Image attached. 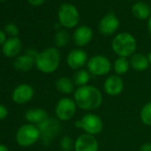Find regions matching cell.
Instances as JSON below:
<instances>
[{"label": "cell", "mask_w": 151, "mask_h": 151, "mask_svg": "<svg viewBox=\"0 0 151 151\" xmlns=\"http://www.w3.org/2000/svg\"><path fill=\"white\" fill-rule=\"evenodd\" d=\"M72 37L75 45L81 48L92 42L93 38V31L89 26L82 25L75 29Z\"/></svg>", "instance_id": "15"}, {"label": "cell", "mask_w": 151, "mask_h": 151, "mask_svg": "<svg viewBox=\"0 0 151 151\" xmlns=\"http://www.w3.org/2000/svg\"><path fill=\"white\" fill-rule=\"evenodd\" d=\"M73 99L79 109L92 112L101 106L103 95L97 87L87 85L76 88Z\"/></svg>", "instance_id": "1"}, {"label": "cell", "mask_w": 151, "mask_h": 151, "mask_svg": "<svg viewBox=\"0 0 151 151\" xmlns=\"http://www.w3.org/2000/svg\"><path fill=\"white\" fill-rule=\"evenodd\" d=\"M35 94L34 88L26 83L17 86L12 93V100L18 105H23L29 102Z\"/></svg>", "instance_id": "11"}, {"label": "cell", "mask_w": 151, "mask_h": 151, "mask_svg": "<svg viewBox=\"0 0 151 151\" xmlns=\"http://www.w3.org/2000/svg\"><path fill=\"white\" fill-rule=\"evenodd\" d=\"M128 1H133V0H128Z\"/></svg>", "instance_id": "36"}, {"label": "cell", "mask_w": 151, "mask_h": 151, "mask_svg": "<svg viewBox=\"0 0 151 151\" xmlns=\"http://www.w3.org/2000/svg\"><path fill=\"white\" fill-rule=\"evenodd\" d=\"M56 90L64 96L73 94L76 90V86L72 78L68 77H60L55 82Z\"/></svg>", "instance_id": "18"}, {"label": "cell", "mask_w": 151, "mask_h": 151, "mask_svg": "<svg viewBox=\"0 0 151 151\" xmlns=\"http://www.w3.org/2000/svg\"><path fill=\"white\" fill-rule=\"evenodd\" d=\"M129 61L131 68L139 72L147 70L150 65L147 60V56L140 52H135L132 54L129 58Z\"/></svg>", "instance_id": "20"}, {"label": "cell", "mask_w": 151, "mask_h": 151, "mask_svg": "<svg viewBox=\"0 0 151 151\" xmlns=\"http://www.w3.org/2000/svg\"><path fill=\"white\" fill-rule=\"evenodd\" d=\"M75 126L81 129L84 133L96 136L102 132L103 122L98 115L88 112L75 123Z\"/></svg>", "instance_id": "6"}, {"label": "cell", "mask_w": 151, "mask_h": 151, "mask_svg": "<svg viewBox=\"0 0 151 151\" xmlns=\"http://www.w3.org/2000/svg\"><path fill=\"white\" fill-rule=\"evenodd\" d=\"M139 118L143 124L151 126V101L146 103L140 109Z\"/></svg>", "instance_id": "25"}, {"label": "cell", "mask_w": 151, "mask_h": 151, "mask_svg": "<svg viewBox=\"0 0 151 151\" xmlns=\"http://www.w3.org/2000/svg\"><path fill=\"white\" fill-rule=\"evenodd\" d=\"M59 24L64 29L76 28L80 21V14L74 5L70 3H63L58 10Z\"/></svg>", "instance_id": "5"}, {"label": "cell", "mask_w": 151, "mask_h": 151, "mask_svg": "<svg viewBox=\"0 0 151 151\" xmlns=\"http://www.w3.org/2000/svg\"><path fill=\"white\" fill-rule=\"evenodd\" d=\"M75 140L68 135L63 136L60 139V147L61 151H71L74 149Z\"/></svg>", "instance_id": "26"}, {"label": "cell", "mask_w": 151, "mask_h": 151, "mask_svg": "<svg viewBox=\"0 0 151 151\" xmlns=\"http://www.w3.org/2000/svg\"><path fill=\"white\" fill-rule=\"evenodd\" d=\"M86 69L93 77H104L108 76L111 71L112 63L108 57L97 54L89 58L86 64Z\"/></svg>", "instance_id": "8"}, {"label": "cell", "mask_w": 151, "mask_h": 151, "mask_svg": "<svg viewBox=\"0 0 151 151\" xmlns=\"http://www.w3.org/2000/svg\"><path fill=\"white\" fill-rule=\"evenodd\" d=\"M0 1H6V0H0Z\"/></svg>", "instance_id": "35"}, {"label": "cell", "mask_w": 151, "mask_h": 151, "mask_svg": "<svg viewBox=\"0 0 151 151\" xmlns=\"http://www.w3.org/2000/svg\"><path fill=\"white\" fill-rule=\"evenodd\" d=\"M111 48L117 57L130 58L136 52L137 41L128 32H121L116 35L111 42Z\"/></svg>", "instance_id": "3"}, {"label": "cell", "mask_w": 151, "mask_h": 151, "mask_svg": "<svg viewBox=\"0 0 151 151\" xmlns=\"http://www.w3.org/2000/svg\"><path fill=\"white\" fill-rule=\"evenodd\" d=\"M37 127L40 131V139L45 146L50 145L52 140L58 136L60 131V121L57 118L52 117L47 118Z\"/></svg>", "instance_id": "9"}, {"label": "cell", "mask_w": 151, "mask_h": 151, "mask_svg": "<svg viewBox=\"0 0 151 151\" xmlns=\"http://www.w3.org/2000/svg\"><path fill=\"white\" fill-rule=\"evenodd\" d=\"M139 151H151V142L143 143L139 147Z\"/></svg>", "instance_id": "30"}, {"label": "cell", "mask_w": 151, "mask_h": 151, "mask_svg": "<svg viewBox=\"0 0 151 151\" xmlns=\"http://www.w3.org/2000/svg\"><path fill=\"white\" fill-rule=\"evenodd\" d=\"M6 34L4 30H1L0 29V46H2L5 42L6 41Z\"/></svg>", "instance_id": "31"}, {"label": "cell", "mask_w": 151, "mask_h": 151, "mask_svg": "<svg viewBox=\"0 0 151 151\" xmlns=\"http://www.w3.org/2000/svg\"><path fill=\"white\" fill-rule=\"evenodd\" d=\"M130 68L131 66H130V61L128 58L117 57L112 64V68L115 74L120 76V77L125 75L129 71Z\"/></svg>", "instance_id": "23"}, {"label": "cell", "mask_w": 151, "mask_h": 151, "mask_svg": "<svg viewBox=\"0 0 151 151\" xmlns=\"http://www.w3.org/2000/svg\"><path fill=\"white\" fill-rule=\"evenodd\" d=\"M35 66V59L27 53L19 55L14 59V68L20 72H28Z\"/></svg>", "instance_id": "19"}, {"label": "cell", "mask_w": 151, "mask_h": 151, "mask_svg": "<svg viewBox=\"0 0 151 151\" xmlns=\"http://www.w3.org/2000/svg\"><path fill=\"white\" fill-rule=\"evenodd\" d=\"M147 30L149 35L151 36V16L149 17V19L147 20Z\"/></svg>", "instance_id": "32"}, {"label": "cell", "mask_w": 151, "mask_h": 151, "mask_svg": "<svg viewBox=\"0 0 151 151\" xmlns=\"http://www.w3.org/2000/svg\"><path fill=\"white\" fill-rule=\"evenodd\" d=\"M132 15L138 20H148L151 16V8L150 6L142 1L136 2L132 7Z\"/></svg>", "instance_id": "21"}, {"label": "cell", "mask_w": 151, "mask_h": 151, "mask_svg": "<svg viewBox=\"0 0 151 151\" xmlns=\"http://www.w3.org/2000/svg\"><path fill=\"white\" fill-rule=\"evenodd\" d=\"M40 131L35 124L27 123L22 124L15 133V140L20 147H29L40 139Z\"/></svg>", "instance_id": "4"}, {"label": "cell", "mask_w": 151, "mask_h": 151, "mask_svg": "<svg viewBox=\"0 0 151 151\" xmlns=\"http://www.w3.org/2000/svg\"><path fill=\"white\" fill-rule=\"evenodd\" d=\"M69 42V34L66 29H58L54 36V44L57 48H62Z\"/></svg>", "instance_id": "24"}, {"label": "cell", "mask_w": 151, "mask_h": 151, "mask_svg": "<svg viewBox=\"0 0 151 151\" xmlns=\"http://www.w3.org/2000/svg\"><path fill=\"white\" fill-rule=\"evenodd\" d=\"M74 151H99V142L95 136L82 133L75 139Z\"/></svg>", "instance_id": "14"}, {"label": "cell", "mask_w": 151, "mask_h": 151, "mask_svg": "<svg viewBox=\"0 0 151 151\" xmlns=\"http://www.w3.org/2000/svg\"><path fill=\"white\" fill-rule=\"evenodd\" d=\"M61 56L57 47H47L39 52L36 60L35 67L44 74H52L60 67Z\"/></svg>", "instance_id": "2"}, {"label": "cell", "mask_w": 151, "mask_h": 151, "mask_svg": "<svg viewBox=\"0 0 151 151\" xmlns=\"http://www.w3.org/2000/svg\"><path fill=\"white\" fill-rule=\"evenodd\" d=\"M78 106L73 98L64 96L60 98L56 103L54 114L56 118L60 122H67L71 120L78 110Z\"/></svg>", "instance_id": "7"}, {"label": "cell", "mask_w": 151, "mask_h": 151, "mask_svg": "<svg viewBox=\"0 0 151 151\" xmlns=\"http://www.w3.org/2000/svg\"><path fill=\"white\" fill-rule=\"evenodd\" d=\"M90 78H91V74L87 69L85 68L75 71L72 77V80L77 87H81L89 85L88 83L90 81Z\"/></svg>", "instance_id": "22"}, {"label": "cell", "mask_w": 151, "mask_h": 151, "mask_svg": "<svg viewBox=\"0 0 151 151\" xmlns=\"http://www.w3.org/2000/svg\"><path fill=\"white\" fill-rule=\"evenodd\" d=\"M22 49L21 39L16 37H9L2 45V52L7 58H16L20 55Z\"/></svg>", "instance_id": "16"}, {"label": "cell", "mask_w": 151, "mask_h": 151, "mask_svg": "<svg viewBox=\"0 0 151 151\" xmlns=\"http://www.w3.org/2000/svg\"><path fill=\"white\" fill-rule=\"evenodd\" d=\"M24 117L28 123L38 126L43 122H45L47 118H49V116L48 113L44 109L37 108V109H30L27 110L24 115Z\"/></svg>", "instance_id": "17"}, {"label": "cell", "mask_w": 151, "mask_h": 151, "mask_svg": "<svg viewBox=\"0 0 151 151\" xmlns=\"http://www.w3.org/2000/svg\"><path fill=\"white\" fill-rule=\"evenodd\" d=\"M124 88V80L122 79L120 76L116 74L108 76L103 84V89L105 93L111 97L120 95L123 93Z\"/></svg>", "instance_id": "12"}, {"label": "cell", "mask_w": 151, "mask_h": 151, "mask_svg": "<svg viewBox=\"0 0 151 151\" xmlns=\"http://www.w3.org/2000/svg\"><path fill=\"white\" fill-rule=\"evenodd\" d=\"M28 2L32 6H40L45 2V0H28Z\"/></svg>", "instance_id": "29"}, {"label": "cell", "mask_w": 151, "mask_h": 151, "mask_svg": "<svg viewBox=\"0 0 151 151\" xmlns=\"http://www.w3.org/2000/svg\"><path fill=\"white\" fill-rule=\"evenodd\" d=\"M0 151H9L8 147L4 145V144H0Z\"/></svg>", "instance_id": "33"}, {"label": "cell", "mask_w": 151, "mask_h": 151, "mask_svg": "<svg viewBox=\"0 0 151 151\" xmlns=\"http://www.w3.org/2000/svg\"><path fill=\"white\" fill-rule=\"evenodd\" d=\"M119 26L120 22L117 16L113 13H109L101 19L98 24V30L103 36H110L118 29Z\"/></svg>", "instance_id": "13"}, {"label": "cell", "mask_w": 151, "mask_h": 151, "mask_svg": "<svg viewBox=\"0 0 151 151\" xmlns=\"http://www.w3.org/2000/svg\"><path fill=\"white\" fill-rule=\"evenodd\" d=\"M88 60L89 58L86 52L81 48L73 49L68 52L66 58L68 67L75 71L82 69L85 66H86Z\"/></svg>", "instance_id": "10"}, {"label": "cell", "mask_w": 151, "mask_h": 151, "mask_svg": "<svg viewBox=\"0 0 151 151\" xmlns=\"http://www.w3.org/2000/svg\"><path fill=\"white\" fill-rule=\"evenodd\" d=\"M147 60H148V62H149V64L151 65V51L148 52V54L147 55Z\"/></svg>", "instance_id": "34"}, {"label": "cell", "mask_w": 151, "mask_h": 151, "mask_svg": "<svg viewBox=\"0 0 151 151\" xmlns=\"http://www.w3.org/2000/svg\"><path fill=\"white\" fill-rule=\"evenodd\" d=\"M7 116H8L7 108L3 104H0V121L6 119L7 117Z\"/></svg>", "instance_id": "28"}, {"label": "cell", "mask_w": 151, "mask_h": 151, "mask_svg": "<svg viewBox=\"0 0 151 151\" xmlns=\"http://www.w3.org/2000/svg\"><path fill=\"white\" fill-rule=\"evenodd\" d=\"M6 35H8L10 37H16L19 35V29L14 22H9L5 26V30Z\"/></svg>", "instance_id": "27"}]
</instances>
